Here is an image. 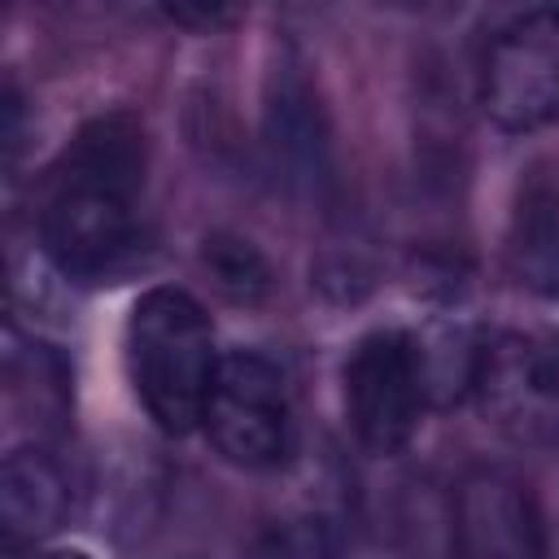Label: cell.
Listing matches in <instances>:
<instances>
[{"label":"cell","instance_id":"8","mask_svg":"<svg viewBox=\"0 0 559 559\" xmlns=\"http://www.w3.org/2000/svg\"><path fill=\"white\" fill-rule=\"evenodd\" d=\"M266 144L288 183L314 192L328 179V127L310 83L284 66L266 96Z\"/></svg>","mask_w":559,"mask_h":559},{"label":"cell","instance_id":"10","mask_svg":"<svg viewBox=\"0 0 559 559\" xmlns=\"http://www.w3.org/2000/svg\"><path fill=\"white\" fill-rule=\"evenodd\" d=\"M507 271L537 297H559V179L533 170L507 223Z\"/></svg>","mask_w":559,"mask_h":559},{"label":"cell","instance_id":"1","mask_svg":"<svg viewBox=\"0 0 559 559\" xmlns=\"http://www.w3.org/2000/svg\"><path fill=\"white\" fill-rule=\"evenodd\" d=\"M214 328L183 288H148L127 314V371L162 432H192L218 376Z\"/></svg>","mask_w":559,"mask_h":559},{"label":"cell","instance_id":"9","mask_svg":"<svg viewBox=\"0 0 559 559\" xmlns=\"http://www.w3.org/2000/svg\"><path fill=\"white\" fill-rule=\"evenodd\" d=\"M0 515L9 542L52 537L70 515V476L44 445H17L0 467Z\"/></svg>","mask_w":559,"mask_h":559},{"label":"cell","instance_id":"14","mask_svg":"<svg viewBox=\"0 0 559 559\" xmlns=\"http://www.w3.org/2000/svg\"><path fill=\"white\" fill-rule=\"evenodd\" d=\"M44 559H87L83 550H52V555H44Z\"/></svg>","mask_w":559,"mask_h":559},{"label":"cell","instance_id":"3","mask_svg":"<svg viewBox=\"0 0 559 559\" xmlns=\"http://www.w3.org/2000/svg\"><path fill=\"white\" fill-rule=\"evenodd\" d=\"M476 100L498 131L524 135L559 118V13L511 17L480 52Z\"/></svg>","mask_w":559,"mask_h":559},{"label":"cell","instance_id":"4","mask_svg":"<svg viewBox=\"0 0 559 559\" xmlns=\"http://www.w3.org/2000/svg\"><path fill=\"white\" fill-rule=\"evenodd\" d=\"M135 192L131 183L66 162L39 210L44 253L79 280L114 271L135 240Z\"/></svg>","mask_w":559,"mask_h":559},{"label":"cell","instance_id":"6","mask_svg":"<svg viewBox=\"0 0 559 559\" xmlns=\"http://www.w3.org/2000/svg\"><path fill=\"white\" fill-rule=\"evenodd\" d=\"M480 411L515 441L559 437V345L524 332H507L480 345L476 380Z\"/></svg>","mask_w":559,"mask_h":559},{"label":"cell","instance_id":"7","mask_svg":"<svg viewBox=\"0 0 559 559\" xmlns=\"http://www.w3.org/2000/svg\"><path fill=\"white\" fill-rule=\"evenodd\" d=\"M454 559H546L542 507L507 467H472L450 502Z\"/></svg>","mask_w":559,"mask_h":559},{"label":"cell","instance_id":"13","mask_svg":"<svg viewBox=\"0 0 559 559\" xmlns=\"http://www.w3.org/2000/svg\"><path fill=\"white\" fill-rule=\"evenodd\" d=\"M175 22H205V26H214V22H227L231 13L227 9H166Z\"/></svg>","mask_w":559,"mask_h":559},{"label":"cell","instance_id":"12","mask_svg":"<svg viewBox=\"0 0 559 559\" xmlns=\"http://www.w3.org/2000/svg\"><path fill=\"white\" fill-rule=\"evenodd\" d=\"M245 559H332L328 520L314 507L275 511L253 528Z\"/></svg>","mask_w":559,"mask_h":559},{"label":"cell","instance_id":"2","mask_svg":"<svg viewBox=\"0 0 559 559\" xmlns=\"http://www.w3.org/2000/svg\"><path fill=\"white\" fill-rule=\"evenodd\" d=\"M428 406V371L415 332H367L345 358V411L367 454L393 459L411 445Z\"/></svg>","mask_w":559,"mask_h":559},{"label":"cell","instance_id":"11","mask_svg":"<svg viewBox=\"0 0 559 559\" xmlns=\"http://www.w3.org/2000/svg\"><path fill=\"white\" fill-rule=\"evenodd\" d=\"M201 266H205V275L214 280V288L223 297L245 301V306L262 301L271 293V284H275L266 253L253 240L236 236V231H210L201 240Z\"/></svg>","mask_w":559,"mask_h":559},{"label":"cell","instance_id":"5","mask_svg":"<svg viewBox=\"0 0 559 559\" xmlns=\"http://www.w3.org/2000/svg\"><path fill=\"white\" fill-rule=\"evenodd\" d=\"M201 428L227 463L245 472L280 467L293 450V411L280 367L249 349L227 354L210 384Z\"/></svg>","mask_w":559,"mask_h":559}]
</instances>
